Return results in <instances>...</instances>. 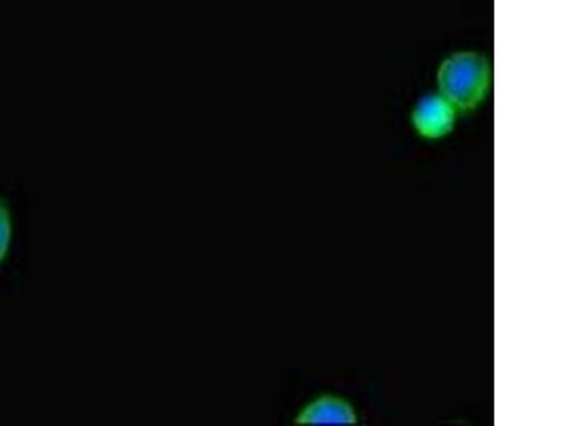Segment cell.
Returning a JSON list of instances; mask_svg holds the SVG:
<instances>
[{
  "label": "cell",
  "instance_id": "obj_1",
  "mask_svg": "<svg viewBox=\"0 0 568 426\" xmlns=\"http://www.w3.org/2000/svg\"><path fill=\"white\" fill-rule=\"evenodd\" d=\"M490 81L488 59L478 53H455L439 65V94H443L458 113H470L478 109L489 93Z\"/></svg>",
  "mask_w": 568,
  "mask_h": 426
},
{
  "label": "cell",
  "instance_id": "obj_2",
  "mask_svg": "<svg viewBox=\"0 0 568 426\" xmlns=\"http://www.w3.org/2000/svg\"><path fill=\"white\" fill-rule=\"evenodd\" d=\"M456 119L458 110L439 93L425 95L410 114L415 133L429 141L440 140L453 133Z\"/></svg>",
  "mask_w": 568,
  "mask_h": 426
},
{
  "label": "cell",
  "instance_id": "obj_3",
  "mask_svg": "<svg viewBox=\"0 0 568 426\" xmlns=\"http://www.w3.org/2000/svg\"><path fill=\"white\" fill-rule=\"evenodd\" d=\"M293 423L304 426H352L358 424V415L349 400L327 394L304 405Z\"/></svg>",
  "mask_w": 568,
  "mask_h": 426
},
{
  "label": "cell",
  "instance_id": "obj_4",
  "mask_svg": "<svg viewBox=\"0 0 568 426\" xmlns=\"http://www.w3.org/2000/svg\"><path fill=\"white\" fill-rule=\"evenodd\" d=\"M13 242V216L7 201L0 197V267L12 247Z\"/></svg>",
  "mask_w": 568,
  "mask_h": 426
}]
</instances>
